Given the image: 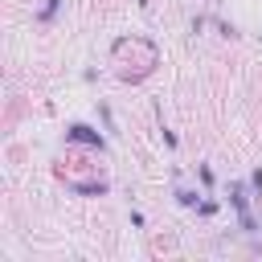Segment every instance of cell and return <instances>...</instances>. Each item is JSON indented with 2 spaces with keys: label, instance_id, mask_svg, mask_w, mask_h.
I'll use <instances>...</instances> for the list:
<instances>
[{
  "label": "cell",
  "instance_id": "cell-1",
  "mask_svg": "<svg viewBox=\"0 0 262 262\" xmlns=\"http://www.w3.org/2000/svg\"><path fill=\"white\" fill-rule=\"evenodd\" d=\"M66 139H74V143H90V147H102V135H98L94 127H86V123H74V127L66 131Z\"/></svg>",
  "mask_w": 262,
  "mask_h": 262
},
{
  "label": "cell",
  "instance_id": "cell-2",
  "mask_svg": "<svg viewBox=\"0 0 262 262\" xmlns=\"http://www.w3.org/2000/svg\"><path fill=\"white\" fill-rule=\"evenodd\" d=\"M176 201H180L184 209H192V205H201V196H196L192 188H176Z\"/></svg>",
  "mask_w": 262,
  "mask_h": 262
},
{
  "label": "cell",
  "instance_id": "cell-3",
  "mask_svg": "<svg viewBox=\"0 0 262 262\" xmlns=\"http://www.w3.org/2000/svg\"><path fill=\"white\" fill-rule=\"evenodd\" d=\"M57 8H61V0H45V8H41V12H37V20H45V25H49V20H53V12H57Z\"/></svg>",
  "mask_w": 262,
  "mask_h": 262
},
{
  "label": "cell",
  "instance_id": "cell-4",
  "mask_svg": "<svg viewBox=\"0 0 262 262\" xmlns=\"http://www.w3.org/2000/svg\"><path fill=\"white\" fill-rule=\"evenodd\" d=\"M250 184H254V188L262 192V168H254V176H250Z\"/></svg>",
  "mask_w": 262,
  "mask_h": 262
}]
</instances>
